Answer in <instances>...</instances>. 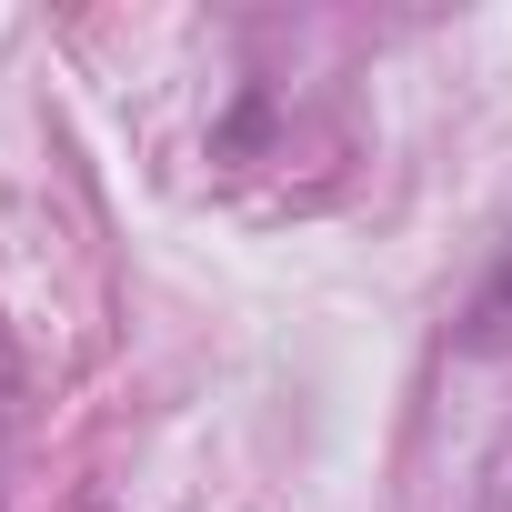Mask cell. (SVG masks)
Returning <instances> with one entry per match:
<instances>
[{"instance_id": "6da1fadb", "label": "cell", "mask_w": 512, "mask_h": 512, "mask_svg": "<svg viewBox=\"0 0 512 512\" xmlns=\"http://www.w3.org/2000/svg\"><path fill=\"white\" fill-rule=\"evenodd\" d=\"M452 342L472 352V362H512V251L482 272V292L462 302V322H452Z\"/></svg>"}]
</instances>
